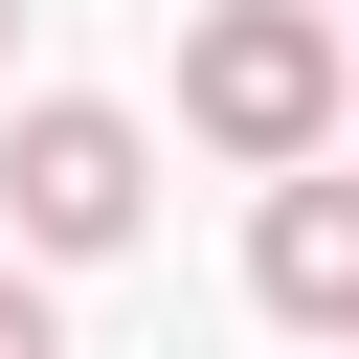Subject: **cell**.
I'll return each instance as SVG.
<instances>
[{"label":"cell","instance_id":"obj_1","mask_svg":"<svg viewBox=\"0 0 359 359\" xmlns=\"http://www.w3.org/2000/svg\"><path fill=\"white\" fill-rule=\"evenodd\" d=\"M180 135L247 157V180H292V157L337 135V22H314V0H224V22L180 45Z\"/></svg>","mask_w":359,"mask_h":359},{"label":"cell","instance_id":"obj_2","mask_svg":"<svg viewBox=\"0 0 359 359\" xmlns=\"http://www.w3.org/2000/svg\"><path fill=\"white\" fill-rule=\"evenodd\" d=\"M135 202H157V135H135L112 90H45V112H0V224H22L45 269L135 247Z\"/></svg>","mask_w":359,"mask_h":359},{"label":"cell","instance_id":"obj_3","mask_svg":"<svg viewBox=\"0 0 359 359\" xmlns=\"http://www.w3.org/2000/svg\"><path fill=\"white\" fill-rule=\"evenodd\" d=\"M247 292L292 314V337H359V180H269V224H247Z\"/></svg>","mask_w":359,"mask_h":359},{"label":"cell","instance_id":"obj_4","mask_svg":"<svg viewBox=\"0 0 359 359\" xmlns=\"http://www.w3.org/2000/svg\"><path fill=\"white\" fill-rule=\"evenodd\" d=\"M0 359H67V314H45V292H22V269H0Z\"/></svg>","mask_w":359,"mask_h":359},{"label":"cell","instance_id":"obj_5","mask_svg":"<svg viewBox=\"0 0 359 359\" xmlns=\"http://www.w3.org/2000/svg\"><path fill=\"white\" fill-rule=\"evenodd\" d=\"M0 45H22V0H0Z\"/></svg>","mask_w":359,"mask_h":359}]
</instances>
